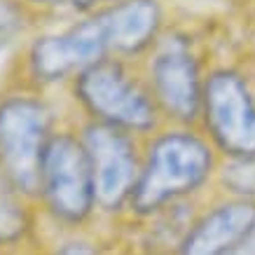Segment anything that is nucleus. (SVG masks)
<instances>
[{"label":"nucleus","mask_w":255,"mask_h":255,"mask_svg":"<svg viewBox=\"0 0 255 255\" xmlns=\"http://www.w3.org/2000/svg\"><path fill=\"white\" fill-rule=\"evenodd\" d=\"M106 49H108L106 33L96 14L94 19L73 26L61 35L38 40L31 49V66L40 80L52 82L66 78L75 68H89L99 63Z\"/></svg>","instance_id":"7"},{"label":"nucleus","mask_w":255,"mask_h":255,"mask_svg":"<svg viewBox=\"0 0 255 255\" xmlns=\"http://www.w3.org/2000/svg\"><path fill=\"white\" fill-rule=\"evenodd\" d=\"M49 115L31 99L0 103V166L16 190H42V162L49 145Z\"/></svg>","instance_id":"2"},{"label":"nucleus","mask_w":255,"mask_h":255,"mask_svg":"<svg viewBox=\"0 0 255 255\" xmlns=\"http://www.w3.org/2000/svg\"><path fill=\"white\" fill-rule=\"evenodd\" d=\"M155 92L164 108L178 120H192L201 108L204 92L197 63L183 47L169 49L155 59L152 66Z\"/></svg>","instance_id":"9"},{"label":"nucleus","mask_w":255,"mask_h":255,"mask_svg":"<svg viewBox=\"0 0 255 255\" xmlns=\"http://www.w3.org/2000/svg\"><path fill=\"white\" fill-rule=\"evenodd\" d=\"M209 171L211 152L204 140L185 131L166 133L150 150L129 201L138 213H152L169 199L199 187Z\"/></svg>","instance_id":"1"},{"label":"nucleus","mask_w":255,"mask_h":255,"mask_svg":"<svg viewBox=\"0 0 255 255\" xmlns=\"http://www.w3.org/2000/svg\"><path fill=\"white\" fill-rule=\"evenodd\" d=\"M106 42L120 52H138L155 38L162 12L155 0H122L99 14Z\"/></svg>","instance_id":"10"},{"label":"nucleus","mask_w":255,"mask_h":255,"mask_svg":"<svg viewBox=\"0 0 255 255\" xmlns=\"http://www.w3.org/2000/svg\"><path fill=\"white\" fill-rule=\"evenodd\" d=\"M253 232L255 204L248 199L230 201L194 225L180 246V255H227Z\"/></svg>","instance_id":"8"},{"label":"nucleus","mask_w":255,"mask_h":255,"mask_svg":"<svg viewBox=\"0 0 255 255\" xmlns=\"http://www.w3.org/2000/svg\"><path fill=\"white\" fill-rule=\"evenodd\" d=\"M42 192L54 216L68 223H80L92 211L94 194L92 159L85 143L70 136L49 138L42 162Z\"/></svg>","instance_id":"3"},{"label":"nucleus","mask_w":255,"mask_h":255,"mask_svg":"<svg viewBox=\"0 0 255 255\" xmlns=\"http://www.w3.org/2000/svg\"><path fill=\"white\" fill-rule=\"evenodd\" d=\"M19 23H21V16H19V9L12 5V0H0V38L14 33Z\"/></svg>","instance_id":"13"},{"label":"nucleus","mask_w":255,"mask_h":255,"mask_svg":"<svg viewBox=\"0 0 255 255\" xmlns=\"http://www.w3.org/2000/svg\"><path fill=\"white\" fill-rule=\"evenodd\" d=\"M16 187L12 185L5 173L0 176V244L19 239L26 232V213L14 194Z\"/></svg>","instance_id":"11"},{"label":"nucleus","mask_w":255,"mask_h":255,"mask_svg":"<svg viewBox=\"0 0 255 255\" xmlns=\"http://www.w3.org/2000/svg\"><path fill=\"white\" fill-rule=\"evenodd\" d=\"M82 143L92 159L96 201L103 209H120L136 187V157L129 138L117 127L101 122L87 127Z\"/></svg>","instance_id":"6"},{"label":"nucleus","mask_w":255,"mask_h":255,"mask_svg":"<svg viewBox=\"0 0 255 255\" xmlns=\"http://www.w3.org/2000/svg\"><path fill=\"white\" fill-rule=\"evenodd\" d=\"M225 185L232 192L244 194V197H255V157L248 159H237L225 169Z\"/></svg>","instance_id":"12"},{"label":"nucleus","mask_w":255,"mask_h":255,"mask_svg":"<svg viewBox=\"0 0 255 255\" xmlns=\"http://www.w3.org/2000/svg\"><path fill=\"white\" fill-rule=\"evenodd\" d=\"M56 255H96L94 248L89 244H82V241H73V244H66L63 248L56 251Z\"/></svg>","instance_id":"14"},{"label":"nucleus","mask_w":255,"mask_h":255,"mask_svg":"<svg viewBox=\"0 0 255 255\" xmlns=\"http://www.w3.org/2000/svg\"><path fill=\"white\" fill-rule=\"evenodd\" d=\"M78 94L103 124L138 131L155 124V108L150 99L131 80H127L117 63L99 61L85 68L78 80Z\"/></svg>","instance_id":"5"},{"label":"nucleus","mask_w":255,"mask_h":255,"mask_svg":"<svg viewBox=\"0 0 255 255\" xmlns=\"http://www.w3.org/2000/svg\"><path fill=\"white\" fill-rule=\"evenodd\" d=\"M206 127L216 143L237 159L255 157V103L246 82L232 70H218L204 87Z\"/></svg>","instance_id":"4"},{"label":"nucleus","mask_w":255,"mask_h":255,"mask_svg":"<svg viewBox=\"0 0 255 255\" xmlns=\"http://www.w3.org/2000/svg\"><path fill=\"white\" fill-rule=\"evenodd\" d=\"M75 5H80V7H87V5H92L94 0H73Z\"/></svg>","instance_id":"15"}]
</instances>
